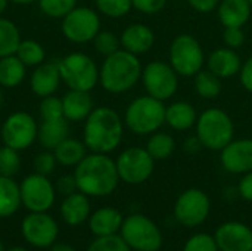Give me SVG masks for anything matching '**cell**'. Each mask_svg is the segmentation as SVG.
<instances>
[{
    "label": "cell",
    "instance_id": "6da1fadb",
    "mask_svg": "<svg viewBox=\"0 0 252 251\" xmlns=\"http://www.w3.org/2000/svg\"><path fill=\"white\" fill-rule=\"evenodd\" d=\"M74 178L80 192L87 197L111 195L120 182L115 161L108 154H87L74 170Z\"/></svg>",
    "mask_w": 252,
    "mask_h": 251
},
{
    "label": "cell",
    "instance_id": "7a4b0ae2",
    "mask_svg": "<svg viewBox=\"0 0 252 251\" xmlns=\"http://www.w3.org/2000/svg\"><path fill=\"white\" fill-rule=\"evenodd\" d=\"M124 135L120 114L109 107H97L84 120L83 142L90 152L109 154L115 151Z\"/></svg>",
    "mask_w": 252,
    "mask_h": 251
},
{
    "label": "cell",
    "instance_id": "3957f363",
    "mask_svg": "<svg viewBox=\"0 0 252 251\" xmlns=\"http://www.w3.org/2000/svg\"><path fill=\"white\" fill-rule=\"evenodd\" d=\"M142 71L137 55L120 49L105 58L99 68V83L108 93H124L133 89L142 78Z\"/></svg>",
    "mask_w": 252,
    "mask_h": 251
},
{
    "label": "cell",
    "instance_id": "277c9868",
    "mask_svg": "<svg viewBox=\"0 0 252 251\" xmlns=\"http://www.w3.org/2000/svg\"><path fill=\"white\" fill-rule=\"evenodd\" d=\"M62 83L72 90L90 92L99 83L96 62L83 52H72L58 61Z\"/></svg>",
    "mask_w": 252,
    "mask_h": 251
},
{
    "label": "cell",
    "instance_id": "5b68a950",
    "mask_svg": "<svg viewBox=\"0 0 252 251\" xmlns=\"http://www.w3.org/2000/svg\"><path fill=\"white\" fill-rule=\"evenodd\" d=\"M124 123L134 135L155 133L165 123V107L162 101L149 95L140 96L127 107Z\"/></svg>",
    "mask_w": 252,
    "mask_h": 251
},
{
    "label": "cell",
    "instance_id": "8992f818",
    "mask_svg": "<svg viewBox=\"0 0 252 251\" xmlns=\"http://www.w3.org/2000/svg\"><path fill=\"white\" fill-rule=\"evenodd\" d=\"M233 121L223 109H207L196 120V138L208 149L221 151L233 141Z\"/></svg>",
    "mask_w": 252,
    "mask_h": 251
},
{
    "label": "cell",
    "instance_id": "52a82bcc",
    "mask_svg": "<svg viewBox=\"0 0 252 251\" xmlns=\"http://www.w3.org/2000/svg\"><path fill=\"white\" fill-rule=\"evenodd\" d=\"M120 232L131 250L158 251L162 246L159 228L143 215H131L124 219Z\"/></svg>",
    "mask_w": 252,
    "mask_h": 251
},
{
    "label": "cell",
    "instance_id": "ba28073f",
    "mask_svg": "<svg viewBox=\"0 0 252 251\" xmlns=\"http://www.w3.org/2000/svg\"><path fill=\"white\" fill-rule=\"evenodd\" d=\"M61 31L62 36L74 44L93 41L100 31L99 13L87 6H75L61 19Z\"/></svg>",
    "mask_w": 252,
    "mask_h": 251
},
{
    "label": "cell",
    "instance_id": "9c48e42d",
    "mask_svg": "<svg viewBox=\"0 0 252 251\" xmlns=\"http://www.w3.org/2000/svg\"><path fill=\"white\" fill-rule=\"evenodd\" d=\"M38 123L27 111H15L9 114L0 129L3 145L16 151H25L37 141Z\"/></svg>",
    "mask_w": 252,
    "mask_h": 251
},
{
    "label": "cell",
    "instance_id": "30bf717a",
    "mask_svg": "<svg viewBox=\"0 0 252 251\" xmlns=\"http://www.w3.org/2000/svg\"><path fill=\"white\" fill-rule=\"evenodd\" d=\"M170 65L182 77L196 75L204 67V50L199 41L189 36H177L170 47Z\"/></svg>",
    "mask_w": 252,
    "mask_h": 251
},
{
    "label": "cell",
    "instance_id": "8fae6325",
    "mask_svg": "<svg viewBox=\"0 0 252 251\" xmlns=\"http://www.w3.org/2000/svg\"><path fill=\"white\" fill-rule=\"evenodd\" d=\"M22 206L31 213L47 212L55 204L56 188L50 182L49 176L40 173H31L19 183Z\"/></svg>",
    "mask_w": 252,
    "mask_h": 251
},
{
    "label": "cell",
    "instance_id": "7c38bea8",
    "mask_svg": "<svg viewBox=\"0 0 252 251\" xmlns=\"http://www.w3.org/2000/svg\"><path fill=\"white\" fill-rule=\"evenodd\" d=\"M115 164H117L120 180L130 185H139L151 178L154 172L155 160L152 158V155L148 152L146 148L133 146L123 151L118 155Z\"/></svg>",
    "mask_w": 252,
    "mask_h": 251
},
{
    "label": "cell",
    "instance_id": "4fadbf2b",
    "mask_svg": "<svg viewBox=\"0 0 252 251\" xmlns=\"http://www.w3.org/2000/svg\"><path fill=\"white\" fill-rule=\"evenodd\" d=\"M142 81L148 95L162 102L170 99L179 86L177 72L171 65L162 61H154L148 64L142 71Z\"/></svg>",
    "mask_w": 252,
    "mask_h": 251
},
{
    "label": "cell",
    "instance_id": "5bb4252c",
    "mask_svg": "<svg viewBox=\"0 0 252 251\" xmlns=\"http://www.w3.org/2000/svg\"><path fill=\"white\" fill-rule=\"evenodd\" d=\"M211 203L208 195L201 189L185 191L174 204L176 220L186 228H196L202 225L210 215Z\"/></svg>",
    "mask_w": 252,
    "mask_h": 251
},
{
    "label": "cell",
    "instance_id": "9a60e30c",
    "mask_svg": "<svg viewBox=\"0 0 252 251\" xmlns=\"http://www.w3.org/2000/svg\"><path fill=\"white\" fill-rule=\"evenodd\" d=\"M21 232L24 240L35 249L52 247L59 234L56 220L47 215V212L31 213L24 217L21 223Z\"/></svg>",
    "mask_w": 252,
    "mask_h": 251
},
{
    "label": "cell",
    "instance_id": "2e32d148",
    "mask_svg": "<svg viewBox=\"0 0 252 251\" xmlns=\"http://www.w3.org/2000/svg\"><path fill=\"white\" fill-rule=\"evenodd\" d=\"M214 240L219 251H252V229L241 222L223 223Z\"/></svg>",
    "mask_w": 252,
    "mask_h": 251
},
{
    "label": "cell",
    "instance_id": "e0dca14e",
    "mask_svg": "<svg viewBox=\"0 0 252 251\" xmlns=\"http://www.w3.org/2000/svg\"><path fill=\"white\" fill-rule=\"evenodd\" d=\"M61 84L62 78L58 61H44L43 64L34 68L30 77V89L40 99L55 95Z\"/></svg>",
    "mask_w": 252,
    "mask_h": 251
},
{
    "label": "cell",
    "instance_id": "ac0fdd59",
    "mask_svg": "<svg viewBox=\"0 0 252 251\" xmlns=\"http://www.w3.org/2000/svg\"><path fill=\"white\" fill-rule=\"evenodd\" d=\"M221 164L229 173L252 172V139L232 141L221 149Z\"/></svg>",
    "mask_w": 252,
    "mask_h": 251
},
{
    "label": "cell",
    "instance_id": "d6986e66",
    "mask_svg": "<svg viewBox=\"0 0 252 251\" xmlns=\"http://www.w3.org/2000/svg\"><path fill=\"white\" fill-rule=\"evenodd\" d=\"M62 107L63 118L68 123H80L92 114L94 109V101L90 92L68 89V92L62 96Z\"/></svg>",
    "mask_w": 252,
    "mask_h": 251
},
{
    "label": "cell",
    "instance_id": "ffe728a7",
    "mask_svg": "<svg viewBox=\"0 0 252 251\" xmlns=\"http://www.w3.org/2000/svg\"><path fill=\"white\" fill-rule=\"evenodd\" d=\"M90 200L86 194L77 191L63 198L61 204L62 220L69 226L83 225L90 217Z\"/></svg>",
    "mask_w": 252,
    "mask_h": 251
},
{
    "label": "cell",
    "instance_id": "44dd1931",
    "mask_svg": "<svg viewBox=\"0 0 252 251\" xmlns=\"http://www.w3.org/2000/svg\"><path fill=\"white\" fill-rule=\"evenodd\" d=\"M120 41L124 50L134 55H140L151 50L155 41V36L149 27L143 24H131L123 31Z\"/></svg>",
    "mask_w": 252,
    "mask_h": 251
},
{
    "label": "cell",
    "instance_id": "7402d4cb",
    "mask_svg": "<svg viewBox=\"0 0 252 251\" xmlns=\"http://www.w3.org/2000/svg\"><path fill=\"white\" fill-rule=\"evenodd\" d=\"M123 215L114 207H102L93 212L89 217V226L93 235L106 237L115 235L123 226Z\"/></svg>",
    "mask_w": 252,
    "mask_h": 251
},
{
    "label": "cell",
    "instance_id": "603a6c76",
    "mask_svg": "<svg viewBox=\"0 0 252 251\" xmlns=\"http://www.w3.org/2000/svg\"><path fill=\"white\" fill-rule=\"evenodd\" d=\"M242 68L239 55L229 47L214 50L208 58V70L220 78L236 75Z\"/></svg>",
    "mask_w": 252,
    "mask_h": 251
},
{
    "label": "cell",
    "instance_id": "cb8c5ba5",
    "mask_svg": "<svg viewBox=\"0 0 252 251\" xmlns=\"http://www.w3.org/2000/svg\"><path fill=\"white\" fill-rule=\"evenodd\" d=\"M68 121L65 118L58 120H41L38 124V133H37V142L43 149L53 151L63 139H66L69 135Z\"/></svg>",
    "mask_w": 252,
    "mask_h": 251
},
{
    "label": "cell",
    "instance_id": "d4e9b609",
    "mask_svg": "<svg viewBox=\"0 0 252 251\" xmlns=\"http://www.w3.org/2000/svg\"><path fill=\"white\" fill-rule=\"evenodd\" d=\"M251 16V3L248 0H223L219 4V18L224 28L245 25Z\"/></svg>",
    "mask_w": 252,
    "mask_h": 251
},
{
    "label": "cell",
    "instance_id": "484cf974",
    "mask_svg": "<svg viewBox=\"0 0 252 251\" xmlns=\"http://www.w3.org/2000/svg\"><path fill=\"white\" fill-rule=\"evenodd\" d=\"M25 77L27 65L16 55L0 58V87L15 89L22 84Z\"/></svg>",
    "mask_w": 252,
    "mask_h": 251
},
{
    "label": "cell",
    "instance_id": "4316f807",
    "mask_svg": "<svg viewBox=\"0 0 252 251\" xmlns=\"http://www.w3.org/2000/svg\"><path fill=\"white\" fill-rule=\"evenodd\" d=\"M21 189L19 183L13 180V178L0 175V217L13 216L21 207Z\"/></svg>",
    "mask_w": 252,
    "mask_h": 251
},
{
    "label": "cell",
    "instance_id": "83f0119b",
    "mask_svg": "<svg viewBox=\"0 0 252 251\" xmlns=\"http://www.w3.org/2000/svg\"><path fill=\"white\" fill-rule=\"evenodd\" d=\"M87 151L89 149L83 141L68 136L53 149V154L58 164L63 167H75L87 155Z\"/></svg>",
    "mask_w": 252,
    "mask_h": 251
},
{
    "label": "cell",
    "instance_id": "f1b7e54d",
    "mask_svg": "<svg viewBox=\"0 0 252 251\" xmlns=\"http://www.w3.org/2000/svg\"><path fill=\"white\" fill-rule=\"evenodd\" d=\"M196 120V111L188 102H174L165 107V123L174 130H188Z\"/></svg>",
    "mask_w": 252,
    "mask_h": 251
},
{
    "label": "cell",
    "instance_id": "f546056e",
    "mask_svg": "<svg viewBox=\"0 0 252 251\" xmlns=\"http://www.w3.org/2000/svg\"><path fill=\"white\" fill-rule=\"evenodd\" d=\"M21 40L22 37L18 25L10 19L0 16V58L15 55Z\"/></svg>",
    "mask_w": 252,
    "mask_h": 251
},
{
    "label": "cell",
    "instance_id": "4dcf8cb0",
    "mask_svg": "<svg viewBox=\"0 0 252 251\" xmlns=\"http://www.w3.org/2000/svg\"><path fill=\"white\" fill-rule=\"evenodd\" d=\"M15 55L27 65V68H35L46 61V49L41 43L32 38H22Z\"/></svg>",
    "mask_w": 252,
    "mask_h": 251
},
{
    "label": "cell",
    "instance_id": "1f68e13d",
    "mask_svg": "<svg viewBox=\"0 0 252 251\" xmlns=\"http://www.w3.org/2000/svg\"><path fill=\"white\" fill-rule=\"evenodd\" d=\"M195 89L198 92V95L201 98L205 99H214L220 95L221 92V81L220 77H217L214 72L204 71L201 70L196 75H195Z\"/></svg>",
    "mask_w": 252,
    "mask_h": 251
},
{
    "label": "cell",
    "instance_id": "d6a6232c",
    "mask_svg": "<svg viewBox=\"0 0 252 251\" xmlns=\"http://www.w3.org/2000/svg\"><path fill=\"white\" fill-rule=\"evenodd\" d=\"M174 148H176L174 139L168 133H154L146 145V149L154 160L168 158L173 154Z\"/></svg>",
    "mask_w": 252,
    "mask_h": 251
},
{
    "label": "cell",
    "instance_id": "836d02e7",
    "mask_svg": "<svg viewBox=\"0 0 252 251\" xmlns=\"http://www.w3.org/2000/svg\"><path fill=\"white\" fill-rule=\"evenodd\" d=\"M78 0H37L40 12L52 19H62L75 6Z\"/></svg>",
    "mask_w": 252,
    "mask_h": 251
},
{
    "label": "cell",
    "instance_id": "e575fe53",
    "mask_svg": "<svg viewBox=\"0 0 252 251\" xmlns=\"http://www.w3.org/2000/svg\"><path fill=\"white\" fill-rule=\"evenodd\" d=\"M21 155L19 151L3 145L0 148V175L13 178L21 170Z\"/></svg>",
    "mask_w": 252,
    "mask_h": 251
},
{
    "label": "cell",
    "instance_id": "d590c367",
    "mask_svg": "<svg viewBox=\"0 0 252 251\" xmlns=\"http://www.w3.org/2000/svg\"><path fill=\"white\" fill-rule=\"evenodd\" d=\"M94 3L97 10L108 18L126 16L133 7L131 0H94Z\"/></svg>",
    "mask_w": 252,
    "mask_h": 251
},
{
    "label": "cell",
    "instance_id": "8d00e7d4",
    "mask_svg": "<svg viewBox=\"0 0 252 251\" xmlns=\"http://www.w3.org/2000/svg\"><path fill=\"white\" fill-rule=\"evenodd\" d=\"M93 46L97 53L103 55L105 58L120 50L121 41L112 31H99L97 36L93 38Z\"/></svg>",
    "mask_w": 252,
    "mask_h": 251
},
{
    "label": "cell",
    "instance_id": "74e56055",
    "mask_svg": "<svg viewBox=\"0 0 252 251\" xmlns=\"http://www.w3.org/2000/svg\"><path fill=\"white\" fill-rule=\"evenodd\" d=\"M38 114L41 120H58L63 118V107H62V98H58L55 95L41 98L38 105Z\"/></svg>",
    "mask_w": 252,
    "mask_h": 251
},
{
    "label": "cell",
    "instance_id": "f35d334b",
    "mask_svg": "<svg viewBox=\"0 0 252 251\" xmlns=\"http://www.w3.org/2000/svg\"><path fill=\"white\" fill-rule=\"evenodd\" d=\"M87 251H131L128 244L121 235H106L96 237V240L89 246Z\"/></svg>",
    "mask_w": 252,
    "mask_h": 251
},
{
    "label": "cell",
    "instance_id": "ab89813d",
    "mask_svg": "<svg viewBox=\"0 0 252 251\" xmlns=\"http://www.w3.org/2000/svg\"><path fill=\"white\" fill-rule=\"evenodd\" d=\"M56 164H58V160H56L53 151H49V149H43L32 160L34 172L40 173V175H44V176L52 175L55 172V169H56Z\"/></svg>",
    "mask_w": 252,
    "mask_h": 251
},
{
    "label": "cell",
    "instance_id": "60d3db41",
    "mask_svg": "<svg viewBox=\"0 0 252 251\" xmlns=\"http://www.w3.org/2000/svg\"><path fill=\"white\" fill-rule=\"evenodd\" d=\"M183 251H219L214 237L208 234H196L188 240Z\"/></svg>",
    "mask_w": 252,
    "mask_h": 251
},
{
    "label": "cell",
    "instance_id": "b9f144b4",
    "mask_svg": "<svg viewBox=\"0 0 252 251\" xmlns=\"http://www.w3.org/2000/svg\"><path fill=\"white\" fill-rule=\"evenodd\" d=\"M133 7L146 15L158 13L167 3V0H131Z\"/></svg>",
    "mask_w": 252,
    "mask_h": 251
},
{
    "label": "cell",
    "instance_id": "7bdbcfd3",
    "mask_svg": "<svg viewBox=\"0 0 252 251\" xmlns=\"http://www.w3.org/2000/svg\"><path fill=\"white\" fill-rule=\"evenodd\" d=\"M224 43L230 47V49H236V47H241L245 41V34L242 31V28L239 27H229V28H224Z\"/></svg>",
    "mask_w": 252,
    "mask_h": 251
},
{
    "label": "cell",
    "instance_id": "ee69618b",
    "mask_svg": "<svg viewBox=\"0 0 252 251\" xmlns=\"http://www.w3.org/2000/svg\"><path fill=\"white\" fill-rule=\"evenodd\" d=\"M55 188H56V192L62 194L63 197H66V195L74 194V192L78 191L74 175H62V176L56 180Z\"/></svg>",
    "mask_w": 252,
    "mask_h": 251
},
{
    "label": "cell",
    "instance_id": "f6af8a7d",
    "mask_svg": "<svg viewBox=\"0 0 252 251\" xmlns=\"http://www.w3.org/2000/svg\"><path fill=\"white\" fill-rule=\"evenodd\" d=\"M238 191H239V195L245 201H251L252 203V172L245 173V176L241 179Z\"/></svg>",
    "mask_w": 252,
    "mask_h": 251
},
{
    "label": "cell",
    "instance_id": "bcb514c9",
    "mask_svg": "<svg viewBox=\"0 0 252 251\" xmlns=\"http://www.w3.org/2000/svg\"><path fill=\"white\" fill-rule=\"evenodd\" d=\"M188 3L195 10L202 12V13H207V12L214 10L220 4V0H188Z\"/></svg>",
    "mask_w": 252,
    "mask_h": 251
},
{
    "label": "cell",
    "instance_id": "7dc6e473",
    "mask_svg": "<svg viewBox=\"0 0 252 251\" xmlns=\"http://www.w3.org/2000/svg\"><path fill=\"white\" fill-rule=\"evenodd\" d=\"M241 81L244 87L252 93V56L241 68Z\"/></svg>",
    "mask_w": 252,
    "mask_h": 251
},
{
    "label": "cell",
    "instance_id": "c3c4849f",
    "mask_svg": "<svg viewBox=\"0 0 252 251\" xmlns=\"http://www.w3.org/2000/svg\"><path fill=\"white\" fill-rule=\"evenodd\" d=\"M201 146H202V143L199 142L198 138H190V139H188V141H186V145H185V148H186L189 152H196Z\"/></svg>",
    "mask_w": 252,
    "mask_h": 251
},
{
    "label": "cell",
    "instance_id": "681fc988",
    "mask_svg": "<svg viewBox=\"0 0 252 251\" xmlns=\"http://www.w3.org/2000/svg\"><path fill=\"white\" fill-rule=\"evenodd\" d=\"M50 251H75L71 246H68V244H53L52 246V250Z\"/></svg>",
    "mask_w": 252,
    "mask_h": 251
},
{
    "label": "cell",
    "instance_id": "f907efd6",
    "mask_svg": "<svg viewBox=\"0 0 252 251\" xmlns=\"http://www.w3.org/2000/svg\"><path fill=\"white\" fill-rule=\"evenodd\" d=\"M9 1L13 3V4H22V6L31 4V3H37V0H9Z\"/></svg>",
    "mask_w": 252,
    "mask_h": 251
},
{
    "label": "cell",
    "instance_id": "816d5d0a",
    "mask_svg": "<svg viewBox=\"0 0 252 251\" xmlns=\"http://www.w3.org/2000/svg\"><path fill=\"white\" fill-rule=\"evenodd\" d=\"M9 3H10L9 0H0V16H3V13L6 12Z\"/></svg>",
    "mask_w": 252,
    "mask_h": 251
},
{
    "label": "cell",
    "instance_id": "f5cc1de1",
    "mask_svg": "<svg viewBox=\"0 0 252 251\" xmlns=\"http://www.w3.org/2000/svg\"><path fill=\"white\" fill-rule=\"evenodd\" d=\"M4 105V93H3V87H0V108H3Z\"/></svg>",
    "mask_w": 252,
    "mask_h": 251
},
{
    "label": "cell",
    "instance_id": "db71d44e",
    "mask_svg": "<svg viewBox=\"0 0 252 251\" xmlns=\"http://www.w3.org/2000/svg\"><path fill=\"white\" fill-rule=\"evenodd\" d=\"M6 251H28L25 250V249H22V247H12V249H9V250Z\"/></svg>",
    "mask_w": 252,
    "mask_h": 251
},
{
    "label": "cell",
    "instance_id": "11a10c76",
    "mask_svg": "<svg viewBox=\"0 0 252 251\" xmlns=\"http://www.w3.org/2000/svg\"><path fill=\"white\" fill-rule=\"evenodd\" d=\"M0 251H6L4 250V244L1 243V240H0Z\"/></svg>",
    "mask_w": 252,
    "mask_h": 251
},
{
    "label": "cell",
    "instance_id": "9f6ffc18",
    "mask_svg": "<svg viewBox=\"0 0 252 251\" xmlns=\"http://www.w3.org/2000/svg\"><path fill=\"white\" fill-rule=\"evenodd\" d=\"M248 1H250V3H251V6H252V0H248Z\"/></svg>",
    "mask_w": 252,
    "mask_h": 251
}]
</instances>
